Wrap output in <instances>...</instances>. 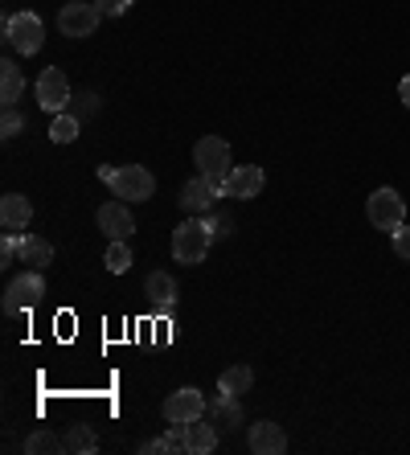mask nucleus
<instances>
[{"label": "nucleus", "mask_w": 410, "mask_h": 455, "mask_svg": "<svg viewBox=\"0 0 410 455\" xmlns=\"http://www.w3.org/2000/svg\"><path fill=\"white\" fill-rule=\"evenodd\" d=\"M221 226H230V218H213V210L210 213H201V218H185V222L173 230V259H177L181 267H197V263H205V254H210V246H213V238L218 234H226Z\"/></svg>", "instance_id": "obj_1"}, {"label": "nucleus", "mask_w": 410, "mask_h": 455, "mask_svg": "<svg viewBox=\"0 0 410 455\" xmlns=\"http://www.w3.org/2000/svg\"><path fill=\"white\" fill-rule=\"evenodd\" d=\"M99 180L119 202H148L157 193V177L144 164H99Z\"/></svg>", "instance_id": "obj_2"}, {"label": "nucleus", "mask_w": 410, "mask_h": 455, "mask_svg": "<svg viewBox=\"0 0 410 455\" xmlns=\"http://www.w3.org/2000/svg\"><path fill=\"white\" fill-rule=\"evenodd\" d=\"M193 164H197L201 177H205L213 189L221 193L226 177L234 172V164H230V144H226L221 136H201L197 144H193Z\"/></svg>", "instance_id": "obj_3"}, {"label": "nucleus", "mask_w": 410, "mask_h": 455, "mask_svg": "<svg viewBox=\"0 0 410 455\" xmlns=\"http://www.w3.org/2000/svg\"><path fill=\"white\" fill-rule=\"evenodd\" d=\"M4 42H9V50L21 53V58L42 53V45H45V21L37 17V12H12V17H4Z\"/></svg>", "instance_id": "obj_4"}, {"label": "nucleus", "mask_w": 410, "mask_h": 455, "mask_svg": "<svg viewBox=\"0 0 410 455\" xmlns=\"http://www.w3.org/2000/svg\"><path fill=\"white\" fill-rule=\"evenodd\" d=\"M173 455H210L218 447V427L197 419V423H169Z\"/></svg>", "instance_id": "obj_5"}, {"label": "nucleus", "mask_w": 410, "mask_h": 455, "mask_svg": "<svg viewBox=\"0 0 410 455\" xmlns=\"http://www.w3.org/2000/svg\"><path fill=\"white\" fill-rule=\"evenodd\" d=\"M42 299H45V275L29 267V271H21V275L4 287V299H0V304H4L9 316H21V312H33Z\"/></svg>", "instance_id": "obj_6"}, {"label": "nucleus", "mask_w": 410, "mask_h": 455, "mask_svg": "<svg viewBox=\"0 0 410 455\" xmlns=\"http://www.w3.org/2000/svg\"><path fill=\"white\" fill-rule=\"evenodd\" d=\"M366 213H369V226L374 230H398V226H406V202H402L394 189H374L366 202Z\"/></svg>", "instance_id": "obj_7"}, {"label": "nucleus", "mask_w": 410, "mask_h": 455, "mask_svg": "<svg viewBox=\"0 0 410 455\" xmlns=\"http://www.w3.org/2000/svg\"><path fill=\"white\" fill-rule=\"evenodd\" d=\"M70 78L58 70V66H45L42 75H37V103H42L45 116H62V111H70Z\"/></svg>", "instance_id": "obj_8"}, {"label": "nucleus", "mask_w": 410, "mask_h": 455, "mask_svg": "<svg viewBox=\"0 0 410 455\" xmlns=\"http://www.w3.org/2000/svg\"><path fill=\"white\" fill-rule=\"evenodd\" d=\"M160 414H165V423H197V419L210 414V403H205V394L197 386H185V390H173L165 398Z\"/></svg>", "instance_id": "obj_9"}, {"label": "nucleus", "mask_w": 410, "mask_h": 455, "mask_svg": "<svg viewBox=\"0 0 410 455\" xmlns=\"http://www.w3.org/2000/svg\"><path fill=\"white\" fill-rule=\"evenodd\" d=\"M99 21H103V12L95 4H83V0H70L58 9V29L66 37H91V33H99Z\"/></svg>", "instance_id": "obj_10"}, {"label": "nucleus", "mask_w": 410, "mask_h": 455, "mask_svg": "<svg viewBox=\"0 0 410 455\" xmlns=\"http://www.w3.org/2000/svg\"><path fill=\"white\" fill-rule=\"evenodd\" d=\"M99 230L107 234V243H127L132 234H136V218H132V210H127V202H103L95 213Z\"/></svg>", "instance_id": "obj_11"}, {"label": "nucleus", "mask_w": 410, "mask_h": 455, "mask_svg": "<svg viewBox=\"0 0 410 455\" xmlns=\"http://www.w3.org/2000/svg\"><path fill=\"white\" fill-rule=\"evenodd\" d=\"M267 185V172L259 169V164H242V169H234L230 177H226V185H221V197H238V202H251V197H259Z\"/></svg>", "instance_id": "obj_12"}, {"label": "nucleus", "mask_w": 410, "mask_h": 455, "mask_svg": "<svg viewBox=\"0 0 410 455\" xmlns=\"http://www.w3.org/2000/svg\"><path fill=\"white\" fill-rule=\"evenodd\" d=\"M218 197H221V193L213 189L210 180H205V177L197 172L193 180H185V189H181L177 202H181V210L189 213V218H201V213H210V210H213V202H218Z\"/></svg>", "instance_id": "obj_13"}, {"label": "nucleus", "mask_w": 410, "mask_h": 455, "mask_svg": "<svg viewBox=\"0 0 410 455\" xmlns=\"http://www.w3.org/2000/svg\"><path fill=\"white\" fill-rule=\"evenodd\" d=\"M144 291H148V304H152L157 316H173V312H177V279H173L169 271H152Z\"/></svg>", "instance_id": "obj_14"}, {"label": "nucleus", "mask_w": 410, "mask_h": 455, "mask_svg": "<svg viewBox=\"0 0 410 455\" xmlns=\"http://www.w3.org/2000/svg\"><path fill=\"white\" fill-rule=\"evenodd\" d=\"M33 222V202L29 197H21V193H4L0 197V226H4V234H25Z\"/></svg>", "instance_id": "obj_15"}, {"label": "nucleus", "mask_w": 410, "mask_h": 455, "mask_svg": "<svg viewBox=\"0 0 410 455\" xmlns=\"http://www.w3.org/2000/svg\"><path fill=\"white\" fill-rule=\"evenodd\" d=\"M246 443H251L254 455H284L287 451V435L279 423H254L251 431H246Z\"/></svg>", "instance_id": "obj_16"}, {"label": "nucleus", "mask_w": 410, "mask_h": 455, "mask_svg": "<svg viewBox=\"0 0 410 455\" xmlns=\"http://www.w3.org/2000/svg\"><path fill=\"white\" fill-rule=\"evenodd\" d=\"M210 423L221 427V431H230V427H242V398H234V394H221L210 403Z\"/></svg>", "instance_id": "obj_17"}, {"label": "nucleus", "mask_w": 410, "mask_h": 455, "mask_svg": "<svg viewBox=\"0 0 410 455\" xmlns=\"http://www.w3.org/2000/svg\"><path fill=\"white\" fill-rule=\"evenodd\" d=\"M21 263L33 267V271H45L53 263V246L42 234H21Z\"/></svg>", "instance_id": "obj_18"}, {"label": "nucleus", "mask_w": 410, "mask_h": 455, "mask_svg": "<svg viewBox=\"0 0 410 455\" xmlns=\"http://www.w3.org/2000/svg\"><path fill=\"white\" fill-rule=\"evenodd\" d=\"M25 95V75L21 66L12 62V58H4L0 62V103L4 107H17V99Z\"/></svg>", "instance_id": "obj_19"}, {"label": "nucleus", "mask_w": 410, "mask_h": 455, "mask_svg": "<svg viewBox=\"0 0 410 455\" xmlns=\"http://www.w3.org/2000/svg\"><path fill=\"white\" fill-rule=\"evenodd\" d=\"M251 386H254V370H251V365H230V370L218 373V390L221 394L242 398V394H251Z\"/></svg>", "instance_id": "obj_20"}, {"label": "nucleus", "mask_w": 410, "mask_h": 455, "mask_svg": "<svg viewBox=\"0 0 410 455\" xmlns=\"http://www.w3.org/2000/svg\"><path fill=\"white\" fill-rule=\"evenodd\" d=\"M66 451H78V455L99 451V435L91 431L86 423H74L70 431H66Z\"/></svg>", "instance_id": "obj_21"}, {"label": "nucleus", "mask_w": 410, "mask_h": 455, "mask_svg": "<svg viewBox=\"0 0 410 455\" xmlns=\"http://www.w3.org/2000/svg\"><path fill=\"white\" fill-rule=\"evenodd\" d=\"M78 132H83V119H78V116H70V111L53 116V124H50V140H53V144H74V140H78Z\"/></svg>", "instance_id": "obj_22"}, {"label": "nucleus", "mask_w": 410, "mask_h": 455, "mask_svg": "<svg viewBox=\"0 0 410 455\" xmlns=\"http://www.w3.org/2000/svg\"><path fill=\"white\" fill-rule=\"evenodd\" d=\"M66 451V439H58L53 431H33L25 439V455H58Z\"/></svg>", "instance_id": "obj_23"}, {"label": "nucleus", "mask_w": 410, "mask_h": 455, "mask_svg": "<svg viewBox=\"0 0 410 455\" xmlns=\"http://www.w3.org/2000/svg\"><path fill=\"white\" fill-rule=\"evenodd\" d=\"M107 271H111V275H124L127 267H132V251H127V243H111L107 246Z\"/></svg>", "instance_id": "obj_24"}, {"label": "nucleus", "mask_w": 410, "mask_h": 455, "mask_svg": "<svg viewBox=\"0 0 410 455\" xmlns=\"http://www.w3.org/2000/svg\"><path fill=\"white\" fill-rule=\"evenodd\" d=\"M95 111H99V95H91V91H83V95H74V99H70V116L91 119Z\"/></svg>", "instance_id": "obj_25"}, {"label": "nucleus", "mask_w": 410, "mask_h": 455, "mask_svg": "<svg viewBox=\"0 0 410 455\" xmlns=\"http://www.w3.org/2000/svg\"><path fill=\"white\" fill-rule=\"evenodd\" d=\"M25 132V119L17 116V107H4V116H0V136L12 140V136H21Z\"/></svg>", "instance_id": "obj_26"}, {"label": "nucleus", "mask_w": 410, "mask_h": 455, "mask_svg": "<svg viewBox=\"0 0 410 455\" xmlns=\"http://www.w3.org/2000/svg\"><path fill=\"white\" fill-rule=\"evenodd\" d=\"M140 451H144V455H173V439H169V435H157V439L140 443Z\"/></svg>", "instance_id": "obj_27"}, {"label": "nucleus", "mask_w": 410, "mask_h": 455, "mask_svg": "<svg viewBox=\"0 0 410 455\" xmlns=\"http://www.w3.org/2000/svg\"><path fill=\"white\" fill-rule=\"evenodd\" d=\"M394 254H398L402 263H410V226H398V230H394Z\"/></svg>", "instance_id": "obj_28"}, {"label": "nucleus", "mask_w": 410, "mask_h": 455, "mask_svg": "<svg viewBox=\"0 0 410 455\" xmlns=\"http://www.w3.org/2000/svg\"><path fill=\"white\" fill-rule=\"evenodd\" d=\"M95 9L103 12V17H124V12L132 9V0H95Z\"/></svg>", "instance_id": "obj_29"}, {"label": "nucleus", "mask_w": 410, "mask_h": 455, "mask_svg": "<svg viewBox=\"0 0 410 455\" xmlns=\"http://www.w3.org/2000/svg\"><path fill=\"white\" fill-rule=\"evenodd\" d=\"M398 99H402V103H406V111H410V75L398 83Z\"/></svg>", "instance_id": "obj_30"}]
</instances>
